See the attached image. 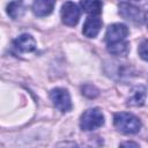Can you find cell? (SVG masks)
Instances as JSON below:
<instances>
[{
    "label": "cell",
    "instance_id": "e0dca14e",
    "mask_svg": "<svg viewBox=\"0 0 148 148\" xmlns=\"http://www.w3.org/2000/svg\"><path fill=\"white\" fill-rule=\"evenodd\" d=\"M121 146H134V147H138L139 145L134 143V142H124V143H121Z\"/></svg>",
    "mask_w": 148,
    "mask_h": 148
},
{
    "label": "cell",
    "instance_id": "8992f818",
    "mask_svg": "<svg viewBox=\"0 0 148 148\" xmlns=\"http://www.w3.org/2000/svg\"><path fill=\"white\" fill-rule=\"evenodd\" d=\"M128 35V29L125 24L121 23H113L108 27L106 34H105V40L108 44L117 43L125 40L126 36Z\"/></svg>",
    "mask_w": 148,
    "mask_h": 148
},
{
    "label": "cell",
    "instance_id": "7c38bea8",
    "mask_svg": "<svg viewBox=\"0 0 148 148\" xmlns=\"http://www.w3.org/2000/svg\"><path fill=\"white\" fill-rule=\"evenodd\" d=\"M24 5L22 0H14L12 2L8 3L7 6V14L13 18V20H17L20 17H22V15L24 14Z\"/></svg>",
    "mask_w": 148,
    "mask_h": 148
},
{
    "label": "cell",
    "instance_id": "3957f363",
    "mask_svg": "<svg viewBox=\"0 0 148 148\" xmlns=\"http://www.w3.org/2000/svg\"><path fill=\"white\" fill-rule=\"evenodd\" d=\"M51 101L53 102V105L61 112H68L72 109V102L71 96L68 91L64 88H56L52 89L50 92Z\"/></svg>",
    "mask_w": 148,
    "mask_h": 148
},
{
    "label": "cell",
    "instance_id": "6da1fadb",
    "mask_svg": "<svg viewBox=\"0 0 148 148\" xmlns=\"http://www.w3.org/2000/svg\"><path fill=\"white\" fill-rule=\"evenodd\" d=\"M113 124L116 128L124 134H134L139 132L141 127L140 120L132 113H127V112L116 113L113 118Z\"/></svg>",
    "mask_w": 148,
    "mask_h": 148
},
{
    "label": "cell",
    "instance_id": "30bf717a",
    "mask_svg": "<svg viewBox=\"0 0 148 148\" xmlns=\"http://www.w3.org/2000/svg\"><path fill=\"white\" fill-rule=\"evenodd\" d=\"M146 99V89L143 86H136L132 89L130 97L127 98V105L131 106H141Z\"/></svg>",
    "mask_w": 148,
    "mask_h": 148
},
{
    "label": "cell",
    "instance_id": "4fadbf2b",
    "mask_svg": "<svg viewBox=\"0 0 148 148\" xmlns=\"http://www.w3.org/2000/svg\"><path fill=\"white\" fill-rule=\"evenodd\" d=\"M108 51L113 56H126L130 52V44L126 40L108 44Z\"/></svg>",
    "mask_w": 148,
    "mask_h": 148
},
{
    "label": "cell",
    "instance_id": "2e32d148",
    "mask_svg": "<svg viewBox=\"0 0 148 148\" xmlns=\"http://www.w3.org/2000/svg\"><path fill=\"white\" fill-rule=\"evenodd\" d=\"M126 2H130V3H138V5H146L148 3V0H126Z\"/></svg>",
    "mask_w": 148,
    "mask_h": 148
},
{
    "label": "cell",
    "instance_id": "7a4b0ae2",
    "mask_svg": "<svg viewBox=\"0 0 148 148\" xmlns=\"http://www.w3.org/2000/svg\"><path fill=\"white\" fill-rule=\"evenodd\" d=\"M104 124V116L98 109H89L81 116L80 127L83 131H94Z\"/></svg>",
    "mask_w": 148,
    "mask_h": 148
},
{
    "label": "cell",
    "instance_id": "5b68a950",
    "mask_svg": "<svg viewBox=\"0 0 148 148\" xmlns=\"http://www.w3.org/2000/svg\"><path fill=\"white\" fill-rule=\"evenodd\" d=\"M61 18H62V22L66 25L73 27L79 22L80 9L77 8V6L74 2L66 1L62 5V8H61Z\"/></svg>",
    "mask_w": 148,
    "mask_h": 148
},
{
    "label": "cell",
    "instance_id": "277c9868",
    "mask_svg": "<svg viewBox=\"0 0 148 148\" xmlns=\"http://www.w3.org/2000/svg\"><path fill=\"white\" fill-rule=\"evenodd\" d=\"M119 14L127 21L135 23V24H140L143 20V15L140 10V8L133 3L123 1L119 5Z\"/></svg>",
    "mask_w": 148,
    "mask_h": 148
},
{
    "label": "cell",
    "instance_id": "52a82bcc",
    "mask_svg": "<svg viewBox=\"0 0 148 148\" xmlns=\"http://www.w3.org/2000/svg\"><path fill=\"white\" fill-rule=\"evenodd\" d=\"M101 28H102V21L96 16H90L86 20V22L83 24L82 32L86 37L94 38L98 35Z\"/></svg>",
    "mask_w": 148,
    "mask_h": 148
},
{
    "label": "cell",
    "instance_id": "ba28073f",
    "mask_svg": "<svg viewBox=\"0 0 148 148\" xmlns=\"http://www.w3.org/2000/svg\"><path fill=\"white\" fill-rule=\"evenodd\" d=\"M14 46L21 52H32L36 49V42L31 35L22 34L14 39Z\"/></svg>",
    "mask_w": 148,
    "mask_h": 148
},
{
    "label": "cell",
    "instance_id": "ac0fdd59",
    "mask_svg": "<svg viewBox=\"0 0 148 148\" xmlns=\"http://www.w3.org/2000/svg\"><path fill=\"white\" fill-rule=\"evenodd\" d=\"M145 20H146V24H147V27H148V13L146 14V16H145Z\"/></svg>",
    "mask_w": 148,
    "mask_h": 148
},
{
    "label": "cell",
    "instance_id": "8fae6325",
    "mask_svg": "<svg viewBox=\"0 0 148 148\" xmlns=\"http://www.w3.org/2000/svg\"><path fill=\"white\" fill-rule=\"evenodd\" d=\"M80 6L86 13L94 16V15H98L102 13L103 3L101 0H81Z\"/></svg>",
    "mask_w": 148,
    "mask_h": 148
},
{
    "label": "cell",
    "instance_id": "5bb4252c",
    "mask_svg": "<svg viewBox=\"0 0 148 148\" xmlns=\"http://www.w3.org/2000/svg\"><path fill=\"white\" fill-rule=\"evenodd\" d=\"M82 94H83L84 96L89 97V98H95V97L98 95V90H97L94 86L87 84V86H84V87L82 88Z\"/></svg>",
    "mask_w": 148,
    "mask_h": 148
},
{
    "label": "cell",
    "instance_id": "9a60e30c",
    "mask_svg": "<svg viewBox=\"0 0 148 148\" xmlns=\"http://www.w3.org/2000/svg\"><path fill=\"white\" fill-rule=\"evenodd\" d=\"M138 52H139V56H140L143 60L148 61V40H143V42L140 44V46H139V49H138Z\"/></svg>",
    "mask_w": 148,
    "mask_h": 148
},
{
    "label": "cell",
    "instance_id": "9c48e42d",
    "mask_svg": "<svg viewBox=\"0 0 148 148\" xmlns=\"http://www.w3.org/2000/svg\"><path fill=\"white\" fill-rule=\"evenodd\" d=\"M56 0H35L32 3V12L37 16H47L52 13Z\"/></svg>",
    "mask_w": 148,
    "mask_h": 148
}]
</instances>
